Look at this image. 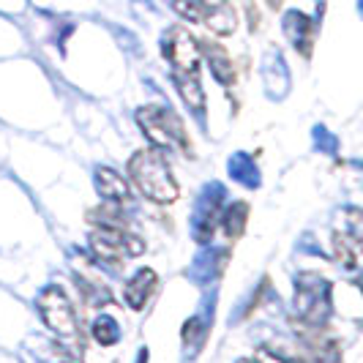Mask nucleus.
<instances>
[{"label":"nucleus","mask_w":363,"mask_h":363,"mask_svg":"<svg viewBox=\"0 0 363 363\" xmlns=\"http://www.w3.org/2000/svg\"><path fill=\"white\" fill-rule=\"evenodd\" d=\"M164 57L169 60L172 74H197L200 69V41L186 28H169L164 38Z\"/></svg>","instance_id":"423d86ee"},{"label":"nucleus","mask_w":363,"mask_h":363,"mask_svg":"<svg viewBox=\"0 0 363 363\" xmlns=\"http://www.w3.org/2000/svg\"><path fill=\"white\" fill-rule=\"evenodd\" d=\"M175 85L181 91L183 101L191 109H202V101H205V93H202V85L197 79V74H175Z\"/></svg>","instance_id":"4468645a"},{"label":"nucleus","mask_w":363,"mask_h":363,"mask_svg":"<svg viewBox=\"0 0 363 363\" xmlns=\"http://www.w3.org/2000/svg\"><path fill=\"white\" fill-rule=\"evenodd\" d=\"M249 221V205L246 202H233L224 213V233L230 238H240Z\"/></svg>","instance_id":"2eb2a0df"},{"label":"nucleus","mask_w":363,"mask_h":363,"mask_svg":"<svg viewBox=\"0 0 363 363\" xmlns=\"http://www.w3.org/2000/svg\"><path fill=\"white\" fill-rule=\"evenodd\" d=\"M156 284H159L156 271L143 268V271L134 273L126 281V290H123V301L128 303V309H134V311L145 309V303L153 298V292H156Z\"/></svg>","instance_id":"0eeeda50"},{"label":"nucleus","mask_w":363,"mask_h":363,"mask_svg":"<svg viewBox=\"0 0 363 363\" xmlns=\"http://www.w3.org/2000/svg\"><path fill=\"white\" fill-rule=\"evenodd\" d=\"M128 178L147 200L159 202V205L178 200V183L159 150H137L128 162Z\"/></svg>","instance_id":"f257e3e1"},{"label":"nucleus","mask_w":363,"mask_h":363,"mask_svg":"<svg viewBox=\"0 0 363 363\" xmlns=\"http://www.w3.org/2000/svg\"><path fill=\"white\" fill-rule=\"evenodd\" d=\"M172 11L181 14L183 19L189 22H202V14H205V0H169Z\"/></svg>","instance_id":"a211bd4d"},{"label":"nucleus","mask_w":363,"mask_h":363,"mask_svg":"<svg viewBox=\"0 0 363 363\" xmlns=\"http://www.w3.org/2000/svg\"><path fill=\"white\" fill-rule=\"evenodd\" d=\"M137 123L145 131L150 145L189 150V137H186L183 121L172 109L159 107V104H147V107H143L137 112Z\"/></svg>","instance_id":"f03ea898"},{"label":"nucleus","mask_w":363,"mask_h":363,"mask_svg":"<svg viewBox=\"0 0 363 363\" xmlns=\"http://www.w3.org/2000/svg\"><path fill=\"white\" fill-rule=\"evenodd\" d=\"M200 52L208 57V66L221 85H233L235 82V66H233V57L227 55V50L216 44V41H202Z\"/></svg>","instance_id":"9b49d317"},{"label":"nucleus","mask_w":363,"mask_h":363,"mask_svg":"<svg viewBox=\"0 0 363 363\" xmlns=\"http://www.w3.org/2000/svg\"><path fill=\"white\" fill-rule=\"evenodd\" d=\"M38 314L47 323V328L55 330L60 339H66V342L79 339V323H77L74 306L60 287H47L38 295Z\"/></svg>","instance_id":"20e7f679"},{"label":"nucleus","mask_w":363,"mask_h":363,"mask_svg":"<svg viewBox=\"0 0 363 363\" xmlns=\"http://www.w3.org/2000/svg\"><path fill=\"white\" fill-rule=\"evenodd\" d=\"M265 3H268L273 11H276V9H281V3H284V0H265Z\"/></svg>","instance_id":"412c9836"},{"label":"nucleus","mask_w":363,"mask_h":363,"mask_svg":"<svg viewBox=\"0 0 363 363\" xmlns=\"http://www.w3.org/2000/svg\"><path fill=\"white\" fill-rule=\"evenodd\" d=\"M284 28H287V33H290L292 44H295V50L301 55H311V44H314V22H311L306 14H298V11H292L287 22H284Z\"/></svg>","instance_id":"f8f14e48"},{"label":"nucleus","mask_w":363,"mask_h":363,"mask_svg":"<svg viewBox=\"0 0 363 363\" xmlns=\"http://www.w3.org/2000/svg\"><path fill=\"white\" fill-rule=\"evenodd\" d=\"M202 22H205V28H208L213 36H233L238 28V14L230 3L218 0L216 6H205Z\"/></svg>","instance_id":"1a4fd4ad"},{"label":"nucleus","mask_w":363,"mask_h":363,"mask_svg":"<svg viewBox=\"0 0 363 363\" xmlns=\"http://www.w3.org/2000/svg\"><path fill=\"white\" fill-rule=\"evenodd\" d=\"M246 9H249V25H252V30L259 28V11H257V6L252 0H246Z\"/></svg>","instance_id":"aec40b11"},{"label":"nucleus","mask_w":363,"mask_h":363,"mask_svg":"<svg viewBox=\"0 0 363 363\" xmlns=\"http://www.w3.org/2000/svg\"><path fill=\"white\" fill-rule=\"evenodd\" d=\"M93 339L104 347L115 345V342L121 339V328H118V323H115L112 317H99V320L93 323Z\"/></svg>","instance_id":"f3484780"},{"label":"nucleus","mask_w":363,"mask_h":363,"mask_svg":"<svg viewBox=\"0 0 363 363\" xmlns=\"http://www.w3.org/2000/svg\"><path fill=\"white\" fill-rule=\"evenodd\" d=\"M352 218V230H345V233H336L333 235V249H336V259L345 265V268H355L358 265V249H361V227H358V213L352 211L350 213Z\"/></svg>","instance_id":"9d476101"},{"label":"nucleus","mask_w":363,"mask_h":363,"mask_svg":"<svg viewBox=\"0 0 363 363\" xmlns=\"http://www.w3.org/2000/svg\"><path fill=\"white\" fill-rule=\"evenodd\" d=\"M301 363H342V350L333 339H309L303 352H298Z\"/></svg>","instance_id":"ddd939ff"},{"label":"nucleus","mask_w":363,"mask_h":363,"mask_svg":"<svg viewBox=\"0 0 363 363\" xmlns=\"http://www.w3.org/2000/svg\"><path fill=\"white\" fill-rule=\"evenodd\" d=\"M88 221L93 224H99V227H123V213H121V208L115 205V202H107V205H101V208H93L91 213H88Z\"/></svg>","instance_id":"dca6fc26"},{"label":"nucleus","mask_w":363,"mask_h":363,"mask_svg":"<svg viewBox=\"0 0 363 363\" xmlns=\"http://www.w3.org/2000/svg\"><path fill=\"white\" fill-rule=\"evenodd\" d=\"M238 363H259V361H249V358H243V361H238Z\"/></svg>","instance_id":"4be33fe9"},{"label":"nucleus","mask_w":363,"mask_h":363,"mask_svg":"<svg viewBox=\"0 0 363 363\" xmlns=\"http://www.w3.org/2000/svg\"><path fill=\"white\" fill-rule=\"evenodd\" d=\"M91 252L104 262H118L123 257H140L145 252V240L123 227H96L88 238Z\"/></svg>","instance_id":"7ed1b4c3"},{"label":"nucleus","mask_w":363,"mask_h":363,"mask_svg":"<svg viewBox=\"0 0 363 363\" xmlns=\"http://www.w3.org/2000/svg\"><path fill=\"white\" fill-rule=\"evenodd\" d=\"M96 186H99V194L107 202H115V205L128 202V197H131L126 178L112 167H99L96 169Z\"/></svg>","instance_id":"6e6552de"},{"label":"nucleus","mask_w":363,"mask_h":363,"mask_svg":"<svg viewBox=\"0 0 363 363\" xmlns=\"http://www.w3.org/2000/svg\"><path fill=\"white\" fill-rule=\"evenodd\" d=\"M295 309L301 317V325H323L330 311L328 281H323L314 273H303L295 287Z\"/></svg>","instance_id":"39448f33"},{"label":"nucleus","mask_w":363,"mask_h":363,"mask_svg":"<svg viewBox=\"0 0 363 363\" xmlns=\"http://www.w3.org/2000/svg\"><path fill=\"white\" fill-rule=\"evenodd\" d=\"M200 330H202V323L200 320H189L186 325H183V342L189 345H197V339H200Z\"/></svg>","instance_id":"6ab92c4d"}]
</instances>
